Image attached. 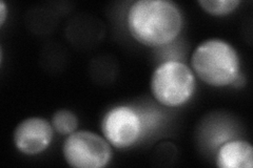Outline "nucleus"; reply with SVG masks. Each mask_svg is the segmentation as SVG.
<instances>
[{"mask_svg": "<svg viewBox=\"0 0 253 168\" xmlns=\"http://www.w3.org/2000/svg\"><path fill=\"white\" fill-rule=\"evenodd\" d=\"M183 28V15L168 0H138L128 12L132 37L147 46H161L175 39Z\"/></svg>", "mask_w": 253, "mask_h": 168, "instance_id": "nucleus-1", "label": "nucleus"}, {"mask_svg": "<svg viewBox=\"0 0 253 168\" xmlns=\"http://www.w3.org/2000/svg\"><path fill=\"white\" fill-rule=\"evenodd\" d=\"M195 78L188 66L179 61H166L158 67L151 78L154 98L165 106L183 105L192 97Z\"/></svg>", "mask_w": 253, "mask_h": 168, "instance_id": "nucleus-3", "label": "nucleus"}, {"mask_svg": "<svg viewBox=\"0 0 253 168\" xmlns=\"http://www.w3.org/2000/svg\"><path fill=\"white\" fill-rule=\"evenodd\" d=\"M191 66L204 82L223 87L240 76V58L234 47L221 39H208L196 47Z\"/></svg>", "mask_w": 253, "mask_h": 168, "instance_id": "nucleus-2", "label": "nucleus"}, {"mask_svg": "<svg viewBox=\"0 0 253 168\" xmlns=\"http://www.w3.org/2000/svg\"><path fill=\"white\" fill-rule=\"evenodd\" d=\"M101 131L105 139L117 148H126L135 143L141 133V120L135 110L117 106L102 119Z\"/></svg>", "mask_w": 253, "mask_h": 168, "instance_id": "nucleus-5", "label": "nucleus"}, {"mask_svg": "<svg viewBox=\"0 0 253 168\" xmlns=\"http://www.w3.org/2000/svg\"><path fill=\"white\" fill-rule=\"evenodd\" d=\"M0 13H1L0 14V23L3 25V22L6 17V6L3 1H0Z\"/></svg>", "mask_w": 253, "mask_h": 168, "instance_id": "nucleus-10", "label": "nucleus"}, {"mask_svg": "<svg viewBox=\"0 0 253 168\" xmlns=\"http://www.w3.org/2000/svg\"><path fill=\"white\" fill-rule=\"evenodd\" d=\"M63 157L75 168H101L112 159L109 142L89 131L74 132L63 144Z\"/></svg>", "mask_w": 253, "mask_h": 168, "instance_id": "nucleus-4", "label": "nucleus"}, {"mask_svg": "<svg viewBox=\"0 0 253 168\" xmlns=\"http://www.w3.org/2000/svg\"><path fill=\"white\" fill-rule=\"evenodd\" d=\"M199 4L210 15L221 16L233 12L240 4V0H200Z\"/></svg>", "mask_w": 253, "mask_h": 168, "instance_id": "nucleus-9", "label": "nucleus"}, {"mask_svg": "<svg viewBox=\"0 0 253 168\" xmlns=\"http://www.w3.org/2000/svg\"><path fill=\"white\" fill-rule=\"evenodd\" d=\"M216 165L220 168H251L253 166V148L243 140L227 142L218 150Z\"/></svg>", "mask_w": 253, "mask_h": 168, "instance_id": "nucleus-7", "label": "nucleus"}, {"mask_svg": "<svg viewBox=\"0 0 253 168\" xmlns=\"http://www.w3.org/2000/svg\"><path fill=\"white\" fill-rule=\"evenodd\" d=\"M53 129L60 134H71L75 132L78 119L71 110L59 109L52 118Z\"/></svg>", "mask_w": 253, "mask_h": 168, "instance_id": "nucleus-8", "label": "nucleus"}, {"mask_svg": "<svg viewBox=\"0 0 253 168\" xmlns=\"http://www.w3.org/2000/svg\"><path fill=\"white\" fill-rule=\"evenodd\" d=\"M13 139L16 148L22 154L38 155L51 144L53 125L42 118H28L16 126Z\"/></svg>", "mask_w": 253, "mask_h": 168, "instance_id": "nucleus-6", "label": "nucleus"}]
</instances>
